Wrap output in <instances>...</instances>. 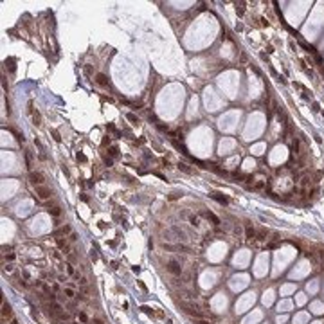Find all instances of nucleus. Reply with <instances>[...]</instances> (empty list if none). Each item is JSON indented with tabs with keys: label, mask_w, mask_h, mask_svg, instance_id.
Instances as JSON below:
<instances>
[{
	"label": "nucleus",
	"mask_w": 324,
	"mask_h": 324,
	"mask_svg": "<svg viewBox=\"0 0 324 324\" xmlns=\"http://www.w3.org/2000/svg\"><path fill=\"white\" fill-rule=\"evenodd\" d=\"M166 268H168V272L173 274V276H182V267H180L178 261H175V259H171Z\"/></svg>",
	"instance_id": "obj_1"
},
{
	"label": "nucleus",
	"mask_w": 324,
	"mask_h": 324,
	"mask_svg": "<svg viewBox=\"0 0 324 324\" xmlns=\"http://www.w3.org/2000/svg\"><path fill=\"white\" fill-rule=\"evenodd\" d=\"M36 195H38L40 200H49V198L52 196V191L49 189L47 185H38L36 187Z\"/></svg>",
	"instance_id": "obj_2"
},
{
	"label": "nucleus",
	"mask_w": 324,
	"mask_h": 324,
	"mask_svg": "<svg viewBox=\"0 0 324 324\" xmlns=\"http://www.w3.org/2000/svg\"><path fill=\"white\" fill-rule=\"evenodd\" d=\"M29 178H31V182H33L36 187H38V185H43V182H45V180H43V175H41V173H31Z\"/></svg>",
	"instance_id": "obj_3"
},
{
	"label": "nucleus",
	"mask_w": 324,
	"mask_h": 324,
	"mask_svg": "<svg viewBox=\"0 0 324 324\" xmlns=\"http://www.w3.org/2000/svg\"><path fill=\"white\" fill-rule=\"evenodd\" d=\"M96 83H97L99 87H108V85H110L108 78L104 76V74H97V76H96Z\"/></svg>",
	"instance_id": "obj_4"
},
{
	"label": "nucleus",
	"mask_w": 324,
	"mask_h": 324,
	"mask_svg": "<svg viewBox=\"0 0 324 324\" xmlns=\"http://www.w3.org/2000/svg\"><path fill=\"white\" fill-rule=\"evenodd\" d=\"M56 243H58V247H59L61 250H65L67 254H70V252H69V243H67V239H63V238H56Z\"/></svg>",
	"instance_id": "obj_5"
},
{
	"label": "nucleus",
	"mask_w": 324,
	"mask_h": 324,
	"mask_svg": "<svg viewBox=\"0 0 324 324\" xmlns=\"http://www.w3.org/2000/svg\"><path fill=\"white\" fill-rule=\"evenodd\" d=\"M204 216L207 218V220H211V222H213L214 225H220V220H218V218H216V216H214L213 213H209V211H205V213H204Z\"/></svg>",
	"instance_id": "obj_6"
},
{
	"label": "nucleus",
	"mask_w": 324,
	"mask_h": 324,
	"mask_svg": "<svg viewBox=\"0 0 324 324\" xmlns=\"http://www.w3.org/2000/svg\"><path fill=\"white\" fill-rule=\"evenodd\" d=\"M2 317L6 319V317H11V306L7 304V302H4L2 304Z\"/></svg>",
	"instance_id": "obj_7"
},
{
	"label": "nucleus",
	"mask_w": 324,
	"mask_h": 324,
	"mask_svg": "<svg viewBox=\"0 0 324 324\" xmlns=\"http://www.w3.org/2000/svg\"><path fill=\"white\" fill-rule=\"evenodd\" d=\"M67 232H70V227H69V225H65V227L58 229V231L54 232V236H56V238H59V236H63V234H67Z\"/></svg>",
	"instance_id": "obj_8"
},
{
	"label": "nucleus",
	"mask_w": 324,
	"mask_h": 324,
	"mask_svg": "<svg viewBox=\"0 0 324 324\" xmlns=\"http://www.w3.org/2000/svg\"><path fill=\"white\" fill-rule=\"evenodd\" d=\"M245 236H247V239H252V238H254V229H252V225L247 223V227H245Z\"/></svg>",
	"instance_id": "obj_9"
},
{
	"label": "nucleus",
	"mask_w": 324,
	"mask_h": 324,
	"mask_svg": "<svg viewBox=\"0 0 324 324\" xmlns=\"http://www.w3.org/2000/svg\"><path fill=\"white\" fill-rule=\"evenodd\" d=\"M63 294H65L67 299H74V297H76V290H74V288H65Z\"/></svg>",
	"instance_id": "obj_10"
},
{
	"label": "nucleus",
	"mask_w": 324,
	"mask_h": 324,
	"mask_svg": "<svg viewBox=\"0 0 324 324\" xmlns=\"http://www.w3.org/2000/svg\"><path fill=\"white\" fill-rule=\"evenodd\" d=\"M211 196L214 198V200H218V202H220V204H223V205L227 204V198H222V196H218V193H213Z\"/></svg>",
	"instance_id": "obj_11"
},
{
	"label": "nucleus",
	"mask_w": 324,
	"mask_h": 324,
	"mask_svg": "<svg viewBox=\"0 0 324 324\" xmlns=\"http://www.w3.org/2000/svg\"><path fill=\"white\" fill-rule=\"evenodd\" d=\"M31 112H33V121H34V124L38 126V124H40V113H38V110H36V112L31 110Z\"/></svg>",
	"instance_id": "obj_12"
},
{
	"label": "nucleus",
	"mask_w": 324,
	"mask_h": 324,
	"mask_svg": "<svg viewBox=\"0 0 324 324\" xmlns=\"http://www.w3.org/2000/svg\"><path fill=\"white\" fill-rule=\"evenodd\" d=\"M49 213H50V214H54V216H59L61 211H59V207H50V209H49Z\"/></svg>",
	"instance_id": "obj_13"
},
{
	"label": "nucleus",
	"mask_w": 324,
	"mask_h": 324,
	"mask_svg": "<svg viewBox=\"0 0 324 324\" xmlns=\"http://www.w3.org/2000/svg\"><path fill=\"white\" fill-rule=\"evenodd\" d=\"M178 168H180L182 171H185V173H191V169L187 168V164H184V162H180V164H178Z\"/></svg>",
	"instance_id": "obj_14"
},
{
	"label": "nucleus",
	"mask_w": 324,
	"mask_h": 324,
	"mask_svg": "<svg viewBox=\"0 0 324 324\" xmlns=\"http://www.w3.org/2000/svg\"><path fill=\"white\" fill-rule=\"evenodd\" d=\"M126 117H128V119H130V121H132L133 124H137V122H139V119H137V117H135V115H133V113H128V115H126Z\"/></svg>",
	"instance_id": "obj_15"
},
{
	"label": "nucleus",
	"mask_w": 324,
	"mask_h": 324,
	"mask_svg": "<svg viewBox=\"0 0 324 324\" xmlns=\"http://www.w3.org/2000/svg\"><path fill=\"white\" fill-rule=\"evenodd\" d=\"M196 324H213V322L207 319H196Z\"/></svg>",
	"instance_id": "obj_16"
},
{
	"label": "nucleus",
	"mask_w": 324,
	"mask_h": 324,
	"mask_svg": "<svg viewBox=\"0 0 324 324\" xmlns=\"http://www.w3.org/2000/svg\"><path fill=\"white\" fill-rule=\"evenodd\" d=\"M189 220H191V223H193L195 227H198V225H200V223H198V218H196V216H191Z\"/></svg>",
	"instance_id": "obj_17"
},
{
	"label": "nucleus",
	"mask_w": 324,
	"mask_h": 324,
	"mask_svg": "<svg viewBox=\"0 0 324 324\" xmlns=\"http://www.w3.org/2000/svg\"><path fill=\"white\" fill-rule=\"evenodd\" d=\"M4 272L11 274V272H13V265H6V267H4Z\"/></svg>",
	"instance_id": "obj_18"
},
{
	"label": "nucleus",
	"mask_w": 324,
	"mask_h": 324,
	"mask_svg": "<svg viewBox=\"0 0 324 324\" xmlns=\"http://www.w3.org/2000/svg\"><path fill=\"white\" fill-rule=\"evenodd\" d=\"M78 159H79V160H83V162H85V160H87V157H85V155H81V153H78Z\"/></svg>",
	"instance_id": "obj_19"
},
{
	"label": "nucleus",
	"mask_w": 324,
	"mask_h": 324,
	"mask_svg": "<svg viewBox=\"0 0 324 324\" xmlns=\"http://www.w3.org/2000/svg\"><path fill=\"white\" fill-rule=\"evenodd\" d=\"M79 319H81L83 322H87V315H85V313H79Z\"/></svg>",
	"instance_id": "obj_20"
},
{
	"label": "nucleus",
	"mask_w": 324,
	"mask_h": 324,
	"mask_svg": "<svg viewBox=\"0 0 324 324\" xmlns=\"http://www.w3.org/2000/svg\"><path fill=\"white\" fill-rule=\"evenodd\" d=\"M52 135H54V139H56V141H61V137L58 135V132H52Z\"/></svg>",
	"instance_id": "obj_21"
},
{
	"label": "nucleus",
	"mask_w": 324,
	"mask_h": 324,
	"mask_svg": "<svg viewBox=\"0 0 324 324\" xmlns=\"http://www.w3.org/2000/svg\"><path fill=\"white\" fill-rule=\"evenodd\" d=\"M52 256H54V259H56V261H59V259H61V258H59V254H58V252H52Z\"/></svg>",
	"instance_id": "obj_22"
},
{
	"label": "nucleus",
	"mask_w": 324,
	"mask_h": 324,
	"mask_svg": "<svg viewBox=\"0 0 324 324\" xmlns=\"http://www.w3.org/2000/svg\"><path fill=\"white\" fill-rule=\"evenodd\" d=\"M94 324H104V322H103L101 319H94Z\"/></svg>",
	"instance_id": "obj_23"
},
{
	"label": "nucleus",
	"mask_w": 324,
	"mask_h": 324,
	"mask_svg": "<svg viewBox=\"0 0 324 324\" xmlns=\"http://www.w3.org/2000/svg\"><path fill=\"white\" fill-rule=\"evenodd\" d=\"M11 324H18V321H15V319H13V321H11Z\"/></svg>",
	"instance_id": "obj_24"
}]
</instances>
